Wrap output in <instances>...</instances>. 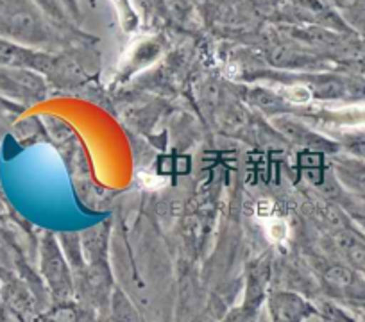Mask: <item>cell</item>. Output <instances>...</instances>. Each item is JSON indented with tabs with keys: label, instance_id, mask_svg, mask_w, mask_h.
<instances>
[{
	"label": "cell",
	"instance_id": "6da1fadb",
	"mask_svg": "<svg viewBox=\"0 0 365 322\" xmlns=\"http://www.w3.org/2000/svg\"><path fill=\"white\" fill-rule=\"evenodd\" d=\"M40 260L41 272H43V278L52 296L58 301H68V297L72 296V278H70L68 265H66L54 238H43Z\"/></svg>",
	"mask_w": 365,
	"mask_h": 322
},
{
	"label": "cell",
	"instance_id": "7a4b0ae2",
	"mask_svg": "<svg viewBox=\"0 0 365 322\" xmlns=\"http://www.w3.org/2000/svg\"><path fill=\"white\" fill-rule=\"evenodd\" d=\"M324 286L336 297L349 301H365V279L360 272L346 264H331L321 274Z\"/></svg>",
	"mask_w": 365,
	"mask_h": 322
},
{
	"label": "cell",
	"instance_id": "3957f363",
	"mask_svg": "<svg viewBox=\"0 0 365 322\" xmlns=\"http://www.w3.org/2000/svg\"><path fill=\"white\" fill-rule=\"evenodd\" d=\"M269 313L272 322H307L315 313V308L299 294L279 290L270 294Z\"/></svg>",
	"mask_w": 365,
	"mask_h": 322
},
{
	"label": "cell",
	"instance_id": "277c9868",
	"mask_svg": "<svg viewBox=\"0 0 365 322\" xmlns=\"http://www.w3.org/2000/svg\"><path fill=\"white\" fill-rule=\"evenodd\" d=\"M335 246L346 265L354 271L365 272V237L353 229H340L335 234Z\"/></svg>",
	"mask_w": 365,
	"mask_h": 322
},
{
	"label": "cell",
	"instance_id": "5b68a950",
	"mask_svg": "<svg viewBox=\"0 0 365 322\" xmlns=\"http://www.w3.org/2000/svg\"><path fill=\"white\" fill-rule=\"evenodd\" d=\"M336 174H339V180L342 181L344 187L365 197V163L346 160L336 167Z\"/></svg>",
	"mask_w": 365,
	"mask_h": 322
},
{
	"label": "cell",
	"instance_id": "8992f818",
	"mask_svg": "<svg viewBox=\"0 0 365 322\" xmlns=\"http://www.w3.org/2000/svg\"><path fill=\"white\" fill-rule=\"evenodd\" d=\"M4 299L16 315H29L34 308L33 299H31L27 289H24L19 283H11V285L6 286Z\"/></svg>",
	"mask_w": 365,
	"mask_h": 322
},
{
	"label": "cell",
	"instance_id": "52a82bcc",
	"mask_svg": "<svg viewBox=\"0 0 365 322\" xmlns=\"http://www.w3.org/2000/svg\"><path fill=\"white\" fill-rule=\"evenodd\" d=\"M45 322H79V311L68 301H59L58 306L45 315Z\"/></svg>",
	"mask_w": 365,
	"mask_h": 322
},
{
	"label": "cell",
	"instance_id": "ba28073f",
	"mask_svg": "<svg viewBox=\"0 0 365 322\" xmlns=\"http://www.w3.org/2000/svg\"><path fill=\"white\" fill-rule=\"evenodd\" d=\"M347 149L356 156L364 157L365 160V133L364 135H354L347 140Z\"/></svg>",
	"mask_w": 365,
	"mask_h": 322
},
{
	"label": "cell",
	"instance_id": "9c48e42d",
	"mask_svg": "<svg viewBox=\"0 0 365 322\" xmlns=\"http://www.w3.org/2000/svg\"><path fill=\"white\" fill-rule=\"evenodd\" d=\"M364 226H365V222H364Z\"/></svg>",
	"mask_w": 365,
	"mask_h": 322
}]
</instances>
